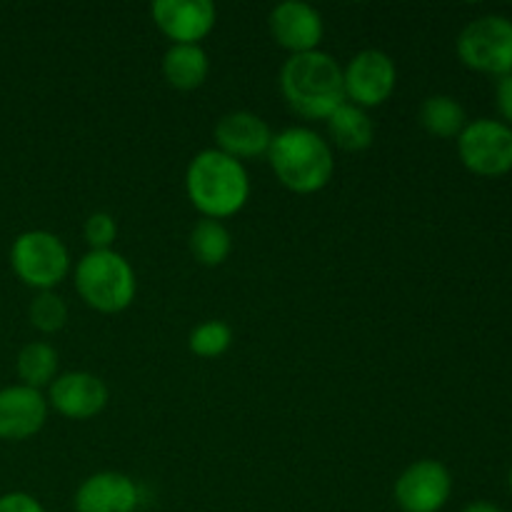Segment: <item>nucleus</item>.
<instances>
[{
	"label": "nucleus",
	"instance_id": "f257e3e1",
	"mask_svg": "<svg viewBox=\"0 0 512 512\" xmlns=\"http://www.w3.org/2000/svg\"><path fill=\"white\" fill-rule=\"evenodd\" d=\"M185 195L203 218H233L248 205L250 175L240 160L205 148L185 168Z\"/></svg>",
	"mask_w": 512,
	"mask_h": 512
},
{
	"label": "nucleus",
	"instance_id": "f03ea898",
	"mask_svg": "<svg viewBox=\"0 0 512 512\" xmlns=\"http://www.w3.org/2000/svg\"><path fill=\"white\" fill-rule=\"evenodd\" d=\"M265 158L280 185L298 195L320 193L335 175L333 145L308 125H290L275 133Z\"/></svg>",
	"mask_w": 512,
	"mask_h": 512
},
{
	"label": "nucleus",
	"instance_id": "7ed1b4c3",
	"mask_svg": "<svg viewBox=\"0 0 512 512\" xmlns=\"http://www.w3.org/2000/svg\"><path fill=\"white\" fill-rule=\"evenodd\" d=\"M280 93L300 118L328 120L345 103L343 65L325 50L290 55L280 68Z\"/></svg>",
	"mask_w": 512,
	"mask_h": 512
},
{
	"label": "nucleus",
	"instance_id": "20e7f679",
	"mask_svg": "<svg viewBox=\"0 0 512 512\" xmlns=\"http://www.w3.org/2000/svg\"><path fill=\"white\" fill-rule=\"evenodd\" d=\"M75 290L88 308L103 315L123 313L133 305L138 278L118 250H88L75 265Z\"/></svg>",
	"mask_w": 512,
	"mask_h": 512
},
{
	"label": "nucleus",
	"instance_id": "39448f33",
	"mask_svg": "<svg viewBox=\"0 0 512 512\" xmlns=\"http://www.w3.org/2000/svg\"><path fill=\"white\" fill-rule=\"evenodd\" d=\"M10 268L38 293L55 290L70 273V250L50 230H25L10 245Z\"/></svg>",
	"mask_w": 512,
	"mask_h": 512
},
{
	"label": "nucleus",
	"instance_id": "423d86ee",
	"mask_svg": "<svg viewBox=\"0 0 512 512\" xmlns=\"http://www.w3.org/2000/svg\"><path fill=\"white\" fill-rule=\"evenodd\" d=\"M455 53L465 68L485 75L512 73V20L505 15H480L460 30Z\"/></svg>",
	"mask_w": 512,
	"mask_h": 512
},
{
	"label": "nucleus",
	"instance_id": "0eeeda50",
	"mask_svg": "<svg viewBox=\"0 0 512 512\" xmlns=\"http://www.w3.org/2000/svg\"><path fill=\"white\" fill-rule=\"evenodd\" d=\"M458 155L465 168L483 178H500L512 170V128L503 120H468L458 135Z\"/></svg>",
	"mask_w": 512,
	"mask_h": 512
},
{
	"label": "nucleus",
	"instance_id": "6e6552de",
	"mask_svg": "<svg viewBox=\"0 0 512 512\" xmlns=\"http://www.w3.org/2000/svg\"><path fill=\"white\" fill-rule=\"evenodd\" d=\"M398 85V68L385 50L365 48L355 53L343 68L345 100L370 110L388 103Z\"/></svg>",
	"mask_w": 512,
	"mask_h": 512
},
{
	"label": "nucleus",
	"instance_id": "1a4fd4ad",
	"mask_svg": "<svg viewBox=\"0 0 512 512\" xmlns=\"http://www.w3.org/2000/svg\"><path fill=\"white\" fill-rule=\"evenodd\" d=\"M453 495V475L440 460L410 463L393 485V498L403 512H440Z\"/></svg>",
	"mask_w": 512,
	"mask_h": 512
},
{
	"label": "nucleus",
	"instance_id": "9d476101",
	"mask_svg": "<svg viewBox=\"0 0 512 512\" xmlns=\"http://www.w3.org/2000/svg\"><path fill=\"white\" fill-rule=\"evenodd\" d=\"M48 408L68 420H90L105 410L110 400V390L100 375L88 370H70L60 373L48 385Z\"/></svg>",
	"mask_w": 512,
	"mask_h": 512
},
{
	"label": "nucleus",
	"instance_id": "9b49d317",
	"mask_svg": "<svg viewBox=\"0 0 512 512\" xmlns=\"http://www.w3.org/2000/svg\"><path fill=\"white\" fill-rule=\"evenodd\" d=\"M150 18L170 45H200L213 33L218 10L210 0H155Z\"/></svg>",
	"mask_w": 512,
	"mask_h": 512
},
{
	"label": "nucleus",
	"instance_id": "f8f14e48",
	"mask_svg": "<svg viewBox=\"0 0 512 512\" xmlns=\"http://www.w3.org/2000/svg\"><path fill=\"white\" fill-rule=\"evenodd\" d=\"M268 28L275 43L290 55L320 50L325 35V20L315 5L303 0H285L278 3L268 15Z\"/></svg>",
	"mask_w": 512,
	"mask_h": 512
},
{
	"label": "nucleus",
	"instance_id": "ddd939ff",
	"mask_svg": "<svg viewBox=\"0 0 512 512\" xmlns=\"http://www.w3.org/2000/svg\"><path fill=\"white\" fill-rule=\"evenodd\" d=\"M273 135L275 133L268 120L260 118L258 113H250V110H230V113L220 115L213 128L215 148L230 158L240 160V163L268 155Z\"/></svg>",
	"mask_w": 512,
	"mask_h": 512
},
{
	"label": "nucleus",
	"instance_id": "4468645a",
	"mask_svg": "<svg viewBox=\"0 0 512 512\" xmlns=\"http://www.w3.org/2000/svg\"><path fill=\"white\" fill-rule=\"evenodd\" d=\"M138 508V483L118 470H100L88 475L73 495L75 512H135Z\"/></svg>",
	"mask_w": 512,
	"mask_h": 512
},
{
	"label": "nucleus",
	"instance_id": "2eb2a0df",
	"mask_svg": "<svg viewBox=\"0 0 512 512\" xmlns=\"http://www.w3.org/2000/svg\"><path fill=\"white\" fill-rule=\"evenodd\" d=\"M48 400L43 390L28 385H8L0 390V440L20 443L43 430L48 420Z\"/></svg>",
	"mask_w": 512,
	"mask_h": 512
},
{
	"label": "nucleus",
	"instance_id": "dca6fc26",
	"mask_svg": "<svg viewBox=\"0 0 512 512\" xmlns=\"http://www.w3.org/2000/svg\"><path fill=\"white\" fill-rule=\"evenodd\" d=\"M328 125L330 145H338L340 150H348V153H360V150H368L375 140V123L368 115V110L358 108V105L348 103L330 113V118L325 120Z\"/></svg>",
	"mask_w": 512,
	"mask_h": 512
},
{
	"label": "nucleus",
	"instance_id": "f3484780",
	"mask_svg": "<svg viewBox=\"0 0 512 512\" xmlns=\"http://www.w3.org/2000/svg\"><path fill=\"white\" fill-rule=\"evenodd\" d=\"M163 78L175 90H195L208 80L210 58L203 45H170L163 55Z\"/></svg>",
	"mask_w": 512,
	"mask_h": 512
},
{
	"label": "nucleus",
	"instance_id": "a211bd4d",
	"mask_svg": "<svg viewBox=\"0 0 512 512\" xmlns=\"http://www.w3.org/2000/svg\"><path fill=\"white\" fill-rule=\"evenodd\" d=\"M190 255L205 268H218L233 253V235L225 228L223 220L200 218L193 225L188 238Z\"/></svg>",
	"mask_w": 512,
	"mask_h": 512
},
{
	"label": "nucleus",
	"instance_id": "6ab92c4d",
	"mask_svg": "<svg viewBox=\"0 0 512 512\" xmlns=\"http://www.w3.org/2000/svg\"><path fill=\"white\" fill-rule=\"evenodd\" d=\"M418 120L430 135L435 138H458L463 128L468 125V113H465L463 103L453 95H428L420 103Z\"/></svg>",
	"mask_w": 512,
	"mask_h": 512
},
{
	"label": "nucleus",
	"instance_id": "aec40b11",
	"mask_svg": "<svg viewBox=\"0 0 512 512\" xmlns=\"http://www.w3.org/2000/svg\"><path fill=\"white\" fill-rule=\"evenodd\" d=\"M58 365L60 355L55 345L45 343V340H33L20 348L18 358H15V373H18L20 385L43 390L58 378Z\"/></svg>",
	"mask_w": 512,
	"mask_h": 512
},
{
	"label": "nucleus",
	"instance_id": "412c9836",
	"mask_svg": "<svg viewBox=\"0 0 512 512\" xmlns=\"http://www.w3.org/2000/svg\"><path fill=\"white\" fill-rule=\"evenodd\" d=\"M233 345V328L225 320H205L188 335L190 353L198 358H220Z\"/></svg>",
	"mask_w": 512,
	"mask_h": 512
},
{
	"label": "nucleus",
	"instance_id": "4be33fe9",
	"mask_svg": "<svg viewBox=\"0 0 512 512\" xmlns=\"http://www.w3.org/2000/svg\"><path fill=\"white\" fill-rule=\"evenodd\" d=\"M28 320L38 333L53 335L68 323V305L55 290H43L28 305Z\"/></svg>",
	"mask_w": 512,
	"mask_h": 512
},
{
	"label": "nucleus",
	"instance_id": "5701e85b",
	"mask_svg": "<svg viewBox=\"0 0 512 512\" xmlns=\"http://www.w3.org/2000/svg\"><path fill=\"white\" fill-rule=\"evenodd\" d=\"M83 238L90 250H113L118 238V220L105 210H95L88 215L83 225Z\"/></svg>",
	"mask_w": 512,
	"mask_h": 512
},
{
	"label": "nucleus",
	"instance_id": "b1692460",
	"mask_svg": "<svg viewBox=\"0 0 512 512\" xmlns=\"http://www.w3.org/2000/svg\"><path fill=\"white\" fill-rule=\"evenodd\" d=\"M0 512H45V508L35 495L13 490V493L0 495Z\"/></svg>",
	"mask_w": 512,
	"mask_h": 512
},
{
	"label": "nucleus",
	"instance_id": "393cba45",
	"mask_svg": "<svg viewBox=\"0 0 512 512\" xmlns=\"http://www.w3.org/2000/svg\"><path fill=\"white\" fill-rule=\"evenodd\" d=\"M495 108H498L503 123L512 128V73L498 78V85H495Z\"/></svg>",
	"mask_w": 512,
	"mask_h": 512
},
{
	"label": "nucleus",
	"instance_id": "a878e982",
	"mask_svg": "<svg viewBox=\"0 0 512 512\" xmlns=\"http://www.w3.org/2000/svg\"><path fill=\"white\" fill-rule=\"evenodd\" d=\"M463 512H503L498 508V505L488 503V500H475V503L465 505Z\"/></svg>",
	"mask_w": 512,
	"mask_h": 512
},
{
	"label": "nucleus",
	"instance_id": "bb28decb",
	"mask_svg": "<svg viewBox=\"0 0 512 512\" xmlns=\"http://www.w3.org/2000/svg\"><path fill=\"white\" fill-rule=\"evenodd\" d=\"M508 488H510V493H512V468H510V473H508Z\"/></svg>",
	"mask_w": 512,
	"mask_h": 512
}]
</instances>
